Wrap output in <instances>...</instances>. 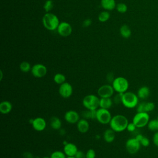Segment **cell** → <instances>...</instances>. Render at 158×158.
I'll use <instances>...</instances> for the list:
<instances>
[{"label": "cell", "instance_id": "6da1fadb", "mask_svg": "<svg viewBox=\"0 0 158 158\" xmlns=\"http://www.w3.org/2000/svg\"><path fill=\"white\" fill-rule=\"evenodd\" d=\"M128 118L122 114H117L114 115L109 123L110 128L115 132L120 133L127 130L128 124Z\"/></svg>", "mask_w": 158, "mask_h": 158}, {"label": "cell", "instance_id": "7a4b0ae2", "mask_svg": "<svg viewBox=\"0 0 158 158\" xmlns=\"http://www.w3.org/2000/svg\"><path fill=\"white\" fill-rule=\"evenodd\" d=\"M42 22L43 26L49 30L53 31L56 30L60 23L58 17L51 12H46L43 19Z\"/></svg>", "mask_w": 158, "mask_h": 158}, {"label": "cell", "instance_id": "3957f363", "mask_svg": "<svg viewBox=\"0 0 158 158\" xmlns=\"http://www.w3.org/2000/svg\"><path fill=\"white\" fill-rule=\"evenodd\" d=\"M139 102V98L137 94L131 91H126L123 93L122 98V105L128 109H133L136 107Z\"/></svg>", "mask_w": 158, "mask_h": 158}, {"label": "cell", "instance_id": "277c9868", "mask_svg": "<svg viewBox=\"0 0 158 158\" xmlns=\"http://www.w3.org/2000/svg\"><path fill=\"white\" fill-rule=\"evenodd\" d=\"M100 98L95 94L86 95L82 100L83 107L88 110H97L99 107Z\"/></svg>", "mask_w": 158, "mask_h": 158}, {"label": "cell", "instance_id": "5b68a950", "mask_svg": "<svg viewBox=\"0 0 158 158\" xmlns=\"http://www.w3.org/2000/svg\"><path fill=\"white\" fill-rule=\"evenodd\" d=\"M111 85L114 91L117 93H125L127 91L129 87V82L128 80L123 77L115 78Z\"/></svg>", "mask_w": 158, "mask_h": 158}, {"label": "cell", "instance_id": "8992f818", "mask_svg": "<svg viewBox=\"0 0 158 158\" xmlns=\"http://www.w3.org/2000/svg\"><path fill=\"white\" fill-rule=\"evenodd\" d=\"M112 116L109 109L99 107L96 110V120L102 125L109 124Z\"/></svg>", "mask_w": 158, "mask_h": 158}, {"label": "cell", "instance_id": "52a82bcc", "mask_svg": "<svg viewBox=\"0 0 158 158\" xmlns=\"http://www.w3.org/2000/svg\"><path fill=\"white\" fill-rule=\"evenodd\" d=\"M132 122L137 128H143L148 125L149 122V115L148 112H137L133 117Z\"/></svg>", "mask_w": 158, "mask_h": 158}, {"label": "cell", "instance_id": "ba28073f", "mask_svg": "<svg viewBox=\"0 0 158 158\" xmlns=\"http://www.w3.org/2000/svg\"><path fill=\"white\" fill-rule=\"evenodd\" d=\"M140 148L141 143L136 138H129L125 143V148L130 154H134L138 152Z\"/></svg>", "mask_w": 158, "mask_h": 158}, {"label": "cell", "instance_id": "9c48e42d", "mask_svg": "<svg viewBox=\"0 0 158 158\" xmlns=\"http://www.w3.org/2000/svg\"><path fill=\"white\" fill-rule=\"evenodd\" d=\"M31 75L37 78H41L46 76L48 72L46 67L42 64H36L31 67Z\"/></svg>", "mask_w": 158, "mask_h": 158}, {"label": "cell", "instance_id": "30bf717a", "mask_svg": "<svg viewBox=\"0 0 158 158\" xmlns=\"http://www.w3.org/2000/svg\"><path fill=\"white\" fill-rule=\"evenodd\" d=\"M114 89L110 84H104L101 86L97 91L98 96L100 98H112L114 94Z\"/></svg>", "mask_w": 158, "mask_h": 158}, {"label": "cell", "instance_id": "8fae6325", "mask_svg": "<svg viewBox=\"0 0 158 158\" xmlns=\"http://www.w3.org/2000/svg\"><path fill=\"white\" fill-rule=\"evenodd\" d=\"M58 91L59 94L62 98L65 99L69 98L72 95L73 87L70 83L65 81L64 83L60 85Z\"/></svg>", "mask_w": 158, "mask_h": 158}, {"label": "cell", "instance_id": "7c38bea8", "mask_svg": "<svg viewBox=\"0 0 158 158\" xmlns=\"http://www.w3.org/2000/svg\"><path fill=\"white\" fill-rule=\"evenodd\" d=\"M58 33L64 37L69 36L72 32V28L71 25L66 22H60L57 28Z\"/></svg>", "mask_w": 158, "mask_h": 158}, {"label": "cell", "instance_id": "4fadbf2b", "mask_svg": "<svg viewBox=\"0 0 158 158\" xmlns=\"http://www.w3.org/2000/svg\"><path fill=\"white\" fill-rule=\"evenodd\" d=\"M64 119L69 123L75 124L79 121L80 116L76 110H69L65 113Z\"/></svg>", "mask_w": 158, "mask_h": 158}, {"label": "cell", "instance_id": "5bb4252c", "mask_svg": "<svg viewBox=\"0 0 158 158\" xmlns=\"http://www.w3.org/2000/svg\"><path fill=\"white\" fill-rule=\"evenodd\" d=\"M33 128L37 131H42L44 130L47 126L46 120L41 117H38L33 118V121L31 123Z\"/></svg>", "mask_w": 158, "mask_h": 158}, {"label": "cell", "instance_id": "9a60e30c", "mask_svg": "<svg viewBox=\"0 0 158 158\" xmlns=\"http://www.w3.org/2000/svg\"><path fill=\"white\" fill-rule=\"evenodd\" d=\"M155 108L154 103L152 102H142L138 104L136 106L137 112H149L153 110Z\"/></svg>", "mask_w": 158, "mask_h": 158}, {"label": "cell", "instance_id": "2e32d148", "mask_svg": "<svg viewBox=\"0 0 158 158\" xmlns=\"http://www.w3.org/2000/svg\"><path fill=\"white\" fill-rule=\"evenodd\" d=\"M78 151L76 144L72 143H69L64 146L63 151L67 157L75 156Z\"/></svg>", "mask_w": 158, "mask_h": 158}, {"label": "cell", "instance_id": "e0dca14e", "mask_svg": "<svg viewBox=\"0 0 158 158\" xmlns=\"http://www.w3.org/2000/svg\"><path fill=\"white\" fill-rule=\"evenodd\" d=\"M77 130L81 133H86L89 131V123L88 120L83 118H80L77 123Z\"/></svg>", "mask_w": 158, "mask_h": 158}, {"label": "cell", "instance_id": "ac0fdd59", "mask_svg": "<svg viewBox=\"0 0 158 158\" xmlns=\"http://www.w3.org/2000/svg\"><path fill=\"white\" fill-rule=\"evenodd\" d=\"M12 109V104L9 101H2L0 103V112L2 114H8Z\"/></svg>", "mask_w": 158, "mask_h": 158}, {"label": "cell", "instance_id": "d6986e66", "mask_svg": "<svg viewBox=\"0 0 158 158\" xmlns=\"http://www.w3.org/2000/svg\"><path fill=\"white\" fill-rule=\"evenodd\" d=\"M115 138V132L110 128H107L104 131L103 133V138L106 143H112L114 141Z\"/></svg>", "mask_w": 158, "mask_h": 158}, {"label": "cell", "instance_id": "ffe728a7", "mask_svg": "<svg viewBox=\"0 0 158 158\" xmlns=\"http://www.w3.org/2000/svg\"><path fill=\"white\" fill-rule=\"evenodd\" d=\"M150 94V89L146 86H143L140 87L137 91V96L139 99H146Z\"/></svg>", "mask_w": 158, "mask_h": 158}, {"label": "cell", "instance_id": "44dd1931", "mask_svg": "<svg viewBox=\"0 0 158 158\" xmlns=\"http://www.w3.org/2000/svg\"><path fill=\"white\" fill-rule=\"evenodd\" d=\"M101 5L102 7L107 10H112L116 7L115 0H101Z\"/></svg>", "mask_w": 158, "mask_h": 158}, {"label": "cell", "instance_id": "7402d4cb", "mask_svg": "<svg viewBox=\"0 0 158 158\" xmlns=\"http://www.w3.org/2000/svg\"><path fill=\"white\" fill-rule=\"evenodd\" d=\"M50 126L53 130H59L62 127V121L61 120L56 117V116H52L50 118Z\"/></svg>", "mask_w": 158, "mask_h": 158}, {"label": "cell", "instance_id": "603a6c76", "mask_svg": "<svg viewBox=\"0 0 158 158\" xmlns=\"http://www.w3.org/2000/svg\"><path fill=\"white\" fill-rule=\"evenodd\" d=\"M113 100L111 98H100L99 101V107L109 109L112 104H113Z\"/></svg>", "mask_w": 158, "mask_h": 158}, {"label": "cell", "instance_id": "cb8c5ba5", "mask_svg": "<svg viewBox=\"0 0 158 158\" xmlns=\"http://www.w3.org/2000/svg\"><path fill=\"white\" fill-rule=\"evenodd\" d=\"M120 35L124 38H128L131 35V31L130 28L126 24L121 26L120 28Z\"/></svg>", "mask_w": 158, "mask_h": 158}, {"label": "cell", "instance_id": "d4e9b609", "mask_svg": "<svg viewBox=\"0 0 158 158\" xmlns=\"http://www.w3.org/2000/svg\"><path fill=\"white\" fill-rule=\"evenodd\" d=\"M83 118L88 119H96V110H88L83 111L81 113Z\"/></svg>", "mask_w": 158, "mask_h": 158}, {"label": "cell", "instance_id": "484cf974", "mask_svg": "<svg viewBox=\"0 0 158 158\" xmlns=\"http://www.w3.org/2000/svg\"><path fill=\"white\" fill-rule=\"evenodd\" d=\"M53 80L57 84V85H61L65 82L66 81V77L65 76L61 73H56L53 77Z\"/></svg>", "mask_w": 158, "mask_h": 158}, {"label": "cell", "instance_id": "4316f807", "mask_svg": "<svg viewBox=\"0 0 158 158\" xmlns=\"http://www.w3.org/2000/svg\"><path fill=\"white\" fill-rule=\"evenodd\" d=\"M20 70L23 73H28L31 71V66L30 64L27 61H23L20 64Z\"/></svg>", "mask_w": 158, "mask_h": 158}, {"label": "cell", "instance_id": "83f0119b", "mask_svg": "<svg viewBox=\"0 0 158 158\" xmlns=\"http://www.w3.org/2000/svg\"><path fill=\"white\" fill-rule=\"evenodd\" d=\"M148 128L151 131H158V120L152 119L149 120L148 124Z\"/></svg>", "mask_w": 158, "mask_h": 158}, {"label": "cell", "instance_id": "f1b7e54d", "mask_svg": "<svg viewBox=\"0 0 158 158\" xmlns=\"http://www.w3.org/2000/svg\"><path fill=\"white\" fill-rule=\"evenodd\" d=\"M110 18V14L108 11L104 10L101 12L98 15V20L101 22H105Z\"/></svg>", "mask_w": 158, "mask_h": 158}, {"label": "cell", "instance_id": "f546056e", "mask_svg": "<svg viewBox=\"0 0 158 158\" xmlns=\"http://www.w3.org/2000/svg\"><path fill=\"white\" fill-rule=\"evenodd\" d=\"M51 158H66L67 156L64 152L61 151H54L50 155Z\"/></svg>", "mask_w": 158, "mask_h": 158}, {"label": "cell", "instance_id": "4dcf8cb0", "mask_svg": "<svg viewBox=\"0 0 158 158\" xmlns=\"http://www.w3.org/2000/svg\"><path fill=\"white\" fill-rule=\"evenodd\" d=\"M116 9L120 13H125L127 11L128 7L123 2L118 3L116 5Z\"/></svg>", "mask_w": 158, "mask_h": 158}, {"label": "cell", "instance_id": "1f68e13d", "mask_svg": "<svg viewBox=\"0 0 158 158\" xmlns=\"http://www.w3.org/2000/svg\"><path fill=\"white\" fill-rule=\"evenodd\" d=\"M53 7L54 3L52 0H47L43 6V8L46 12H50V11L52 9Z\"/></svg>", "mask_w": 158, "mask_h": 158}, {"label": "cell", "instance_id": "d6a6232c", "mask_svg": "<svg viewBox=\"0 0 158 158\" xmlns=\"http://www.w3.org/2000/svg\"><path fill=\"white\" fill-rule=\"evenodd\" d=\"M122 94L123 93H117L115 94L113 98V102L114 103L116 104H118L120 103H122Z\"/></svg>", "mask_w": 158, "mask_h": 158}, {"label": "cell", "instance_id": "836d02e7", "mask_svg": "<svg viewBox=\"0 0 158 158\" xmlns=\"http://www.w3.org/2000/svg\"><path fill=\"white\" fill-rule=\"evenodd\" d=\"M96 154L93 149H89L86 152V158H96Z\"/></svg>", "mask_w": 158, "mask_h": 158}, {"label": "cell", "instance_id": "e575fe53", "mask_svg": "<svg viewBox=\"0 0 158 158\" xmlns=\"http://www.w3.org/2000/svg\"><path fill=\"white\" fill-rule=\"evenodd\" d=\"M140 143H141V146H143L144 147H148L150 144V141L148 138L143 136V139L140 141Z\"/></svg>", "mask_w": 158, "mask_h": 158}, {"label": "cell", "instance_id": "d590c367", "mask_svg": "<svg viewBox=\"0 0 158 158\" xmlns=\"http://www.w3.org/2000/svg\"><path fill=\"white\" fill-rule=\"evenodd\" d=\"M137 127H136V125L134 124V123L132 122L131 123H128V125H127V130L129 131V132H133L134 131L136 128Z\"/></svg>", "mask_w": 158, "mask_h": 158}, {"label": "cell", "instance_id": "8d00e7d4", "mask_svg": "<svg viewBox=\"0 0 158 158\" xmlns=\"http://www.w3.org/2000/svg\"><path fill=\"white\" fill-rule=\"evenodd\" d=\"M115 79V77H114V75L113 73L112 72H109L106 75V80L107 81V82L110 83L112 84V81H114V80Z\"/></svg>", "mask_w": 158, "mask_h": 158}, {"label": "cell", "instance_id": "74e56055", "mask_svg": "<svg viewBox=\"0 0 158 158\" xmlns=\"http://www.w3.org/2000/svg\"><path fill=\"white\" fill-rule=\"evenodd\" d=\"M76 158H86V153H85L83 151L78 150L75 156Z\"/></svg>", "mask_w": 158, "mask_h": 158}, {"label": "cell", "instance_id": "f35d334b", "mask_svg": "<svg viewBox=\"0 0 158 158\" xmlns=\"http://www.w3.org/2000/svg\"><path fill=\"white\" fill-rule=\"evenodd\" d=\"M92 23V20L90 19H86L85 20H84V21L83 22V27H89Z\"/></svg>", "mask_w": 158, "mask_h": 158}, {"label": "cell", "instance_id": "ab89813d", "mask_svg": "<svg viewBox=\"0 0 158 158\" xmlns=\"http://www.w3.org/2000/svg\"><path fill=\"white\" fill-rule=\"evenodd\" d=\"M152 141H153V143L154 144V145L156 146L157 147H158V131H156V133L154 134L153 138H152Z\"/></svg>", "mask_w": 158, "mask_h": 158}, {"label": "cell", "instance_id": "60d3db41", "mask_svg": "<svg viewBox=\"0 0 158 158\" xmlns=\"http://www.w3.org/2000/svg\"><path fill=\"white\" fill-rule=\"evenodd\" d=\"M23 157L24 158H35L33 155L30 152H25L23 154Z\"/></svg>", "mask_w": 158, "mask_h": 158}, {"label": "cell", "instance_id": "b9f144b4", "mask_svg": "<svg viewBox=\"0 0 158 158\" xmlns=\"http://www.w3.org/2000/svg\"><path fill=\"white\" fill-rule=\"evenodd\" d=\"M143 135H141V134H138L136 136V138L140 142L141 141V140L143 139Z\"/></svg>", "mask_w": 158, "mask_h": 158}, {"label": "cell", "instance_id": "7bdbcfd3", "mask_svg": "<svg viewBox=\"0 0 158 158\" xmlns=\"http://www.w3.org/2000/svg\"><path fill=\"white\" fill-rule=\"evenodd\" d=\"M59 133L60 135H64L65 134V130L64 129H62V128H60L59 130Z\"/></svg>", "mask_w": 158, "mask_h": 158}, {"label": "cell", "instance_id": "ee69618b", "mask_svg": "<svg viewBox=\"0 0 158 158\" xmlns=\"http://www.w3.org/2000/svg\"><path fill=\"white\" fill-rule=\"evenodd\" d=\"M0 73H1L0 80H2V77H3V74H2V70H1V71H0Z\"/></svg>", "mask_w": 158, "mask_h": 158}, {"label": "cell", "instance_id": "f6af8a7d", "mask_svg": "<svg viewBox=\"0 0 158 158\" xmlns=\"http://www.w3.org/2000/svg\"><path fill=\"white\" fill-rule=\"evenodd\" d=\"M63 143V144H64V145H65L66 144H67V143H68V142H67V141H65H65H63V143Z\"/></svg>", "mask_w": 158, "mask_h": 158}, {"label": "cell", "instance_id": "bcb514c9", "mask_svg": "<svg viewBox=\"0 0 158 158\" xmlns=\"http://www.w3.org/2000/svg\"><path fill=\"white\" fill-rule=\"evenodd\" d=\"M96 139H99V138H100V136L98 135H96Z\"/></svg>", "mask_w": 158, "mask_h": 158}, {"label": "cell", "instance_id": "7dc6e473", "mask_svg": "<svg viewBox=\"0 0 158 158\" xmlns=\"http://www.w3.org/2000/svg\"><path fill=\"white\" fill-rule=\"evenodd\" d=\"M66 158H76L75 156H71V157H67Z\"/></svg>", "mask_w": 158, "mask_h": 158}, {"label": "cell", "instance_id": "c3c4849f", "mask_svg": "<svg viewBox=\"0 0 158 158\" xmlns=\"http://www.w3.org/2000/svg\"><path fill=\"white\" fill-rule=\"evenodd\" d=\"M43 158H51V157H50V156H44Z\"/></svg>", "mask_w": 158, "mask_h": 158}, {"label": "cell", "instance_id": "681fc988", "mask_svg": "<svg viewBox=\"0 0 158 158\" xmlns=\"http://www.w3.org/2000/svg\"><path fill=\"white\" fill-rule=\"evenodd\" d=\"M157 120H158V117H157Z\"/></svg>", "mask_w": 158, "mask_h": 158}]
</instances>
